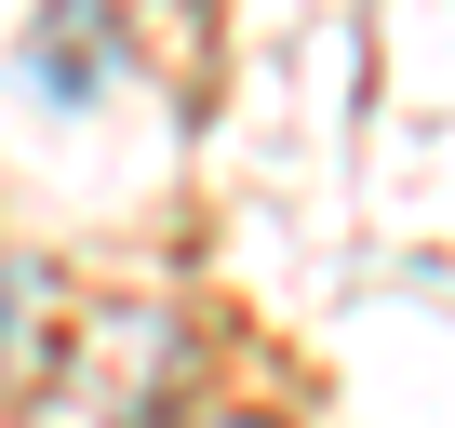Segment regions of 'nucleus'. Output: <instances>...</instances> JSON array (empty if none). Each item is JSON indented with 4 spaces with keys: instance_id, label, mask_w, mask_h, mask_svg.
<instances>
[{
    "instance_id": "f257e3e1",
    "label": "nucleus",
    "mask_w": 455,
    "mask_h": 428,
    "mask_svg": "<svg viewBox=\"0 0 455 428\" xmlns=\"http://www.w3.org/2000/svg\"><path fill=\"white\" fill-rule=\"evenodd\" d=\"M41 348V321H28V268L14 255H0V388H14V361Z\"/></svg>"
},
{
    "instance_id": "f03ea898",
    "label": "nucleus",
    "mask_w": 455,
    "mask_h": 428,
    "mask_svg": "<svg viewBox=\"0 0 455 428\" xmlns=\"http://www.w3.org/2000/svg\"><path fill=\"white\" fill-rule=\"evenodd\" d=\"M174 428H268V415H174Z\"/></svg>"
}]
</instances>
